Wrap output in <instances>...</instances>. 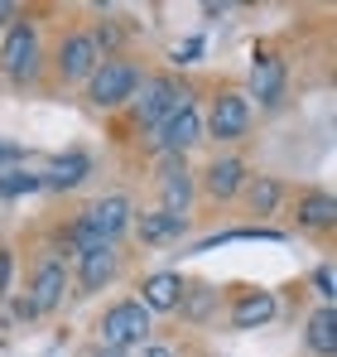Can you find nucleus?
Instances as JSON below:
<instances>
[{
	"instance_id": "obj_1",
	"label": "nucleus",
	"mask_w": 337,
	"mask_h": 357,
	"mask_svg": "<svg viewBox=\"0 0 337 357\" xmlns=\"http://www.w3.org/2000/svg\"><path fill=\"white\" fill-rule=\"evenodd\" d=\"M44 59H49V44H44L39 20H10L0 34V77L10 87H34L44 73Z\"/></svg>"
},
{
	"instance_id": "obj_2",
	"label": "nucleus",
	"mask_w": 337,
	"mask_h": 357,
	"mask_svg": "<svg viewBox=\"0 0 337 357\" xmlns=\"http://www.w3.org/2000/svg\"><path fill=\"white\" fill-rule=\"evenodd\" d=\"M193 97H198V92H193L188 77H178V73H145V77H140V92L130 97V116H135V126H140L145 135H155V130H159L178 107H188Z\"/></svg>"
},
{
	"instance_id": "obj_3",
	"label": "nucleus",
	"mask_w": 337,
	"mask_h": 357,
	"mask_svg": "<svg viewBox=\"0 0 337 357\" xmlns=\"http://www.w3.org/2000/svg\"><path fill=\"white\" fill-rule=\"evenodd\" d=\"M140 77H145L140 63L130 59V54H116V59H102L92 68V77L82 82V97H87L92 112H120L140 92Z\"/></svg>"
},
{
	"instance_id": "obj_4",
	"label": "nucleus",
	"mask_w": 337,
	"mask_h": 357,
	"mask_svg": "<svg viewBox=\"0 0 337 357\" xmlns=\"http://www.w3.org/2000/svg\"><path fill=\"white\" fill-rule=\"evenodd\" d=\"M246 135H251V102H246L241 87L222 82V87L212 92L207 112H203V140L236 145V140H246Z\"/></svg>"
},
{
	"instance_id": "obj_5",
	"label": "nucleus",
	"mask_w": 337,
	"mask_h": 357,
	"mask_svg": "<svg viewBox=\"0 0 337 357\" xmlns=\"http://www.w3.org/2000/svg\"><path fill=\"white\" fill-rule=\"evenodd\" d=\"M150 328H155V314L150 309H140L135 299H116L111 309H102V319H97V343L130 353V348H145L150 343Z\"/></svg>"
},
{
	"instance_id": "obj_6",
	"label": "nucleus",
	"mask_w": 337,
	"mask_h": 357,
	"mask_svg": "<svg viewBox=\"0 0 337 357\" xmlns=\"http://www.w3.org/2000/svg\"><path fill=\"white\" fill-rule=\"evenodd\" d=\"M49 63H54V77L63 87H82L92 77V68L102 63V54L92 49L87 29H63L54 39V49H49Z\"/></svg>"
},
{
	"instance_id": "obj_7",
	"label": "nucleus",
	"mask_w": 337,
	"mask_h": 357,
	"mask_svg": "<svg viewBox=\"0 0 337 357\" xmlns=\"http://www.w3.org/2000/svg\"><path fill=\"white\" fill-rule=\"evenodd\" d=\"M72 290V275H68V261H58L54 251H44L39 261H34V271H29V309H34V319H44V314H58L63 309V299Z\"/></svg>"
},
{
	"instance_id": "obj_8",
	"label": "nucleus",
	"mask_w": 337,
	"mask_h": 357,
	"mask_svg": "<svg viewBox=\"0 0 337 357\" xmlns=\"http://www.w3.org/2000/svg\"><path fill=\"white\" fill-rule=\"evenodd\" d=\"M145 140H150V150H155L159 160H188V150L203 140V112H198V97H193L188 107H178V112H173L155 135H145Z\"/></svg>"
},
{
	"instance_id": "obj_9",
	"label": "nucleus",
	"mask_w": 337,
	"mask_h": 357,
	"mask_svg": "<svg viewBox=\"0 0 337 357\" xmlns=\"http://www.w3.org/2000/svg\"><path fill=\"white\" fill-rule=\"evenodd\" d=\"M284 87H289V63L280 49H256L251 59V77H246V102H260L265 112H275L284 102Z\"/></svg>"
},
{
	"instance_id": "obj_10",
	"label": "nucleus",
	"mask_w": 337,
	"mask_h": 357,
	"mask_svg": "<svg viewBox=\"0 0 337 357\" xmlns=\"http://www.w3.org/2000/svg\"><path fill=\"white\" fill-rule=\"evenodd\" d=\"M155 188H159V208H164L168 218H178V222L193 218V203H198V174H193L188 160H159Z\"/></svg>"
},
{
	"instance_id": "obj_11",
	"label": "nucleus",
	"mask_w": 337,
	"mask_h": 357,
	"mask_svg": "<svg viewBox=\"0 0 337 357\" xmlns=\"http://www.w3.org/2000/svg\"><path fill=\"white\" fill-rule=\"evenodd\" d=\"M246 178H251L246 160L222 150V155H212V160L198 169V188H203V198H207L212 208H226V203H236V198H241Z\"/></svg>"
},
{
	"instance_id": "obj_12",
	"label": "nucleus",
	"mask_w": 337,
	"mask_h": 357,
	"mask_svg": "<svg viewBox=\"0 0 337 357\" xmlns=\"http://www.w3.org/2000/svg\"><path fill=\"white\" fill-rule=\"evenodd\" d=\"M294 227H299L304 237H333L337 198L328 188H318V183H304V188L294 193Z\"/></svg>"
},
{
	"instance_id": "obj_13",
	"label": "nucleus",
	"mask_w": 337,
	"mask_h": 357,
	"mask_svg": "<svg viewBox=\"0 0 337 357\" xmlns=\"http://www.w3.org/2000/svg\"><path fill=\"white\" fill-rule=\"evenodd\" d=\"M120 246H97V251H87V256H77L72 261V285H77V295H102V290H111L116 280H120Z\"/></svg>"
},
{
	"instance_id": "obj_14",
	"label": "nucleus",
	"mask_w": 337,
	"mask_h": 357,
	"mask_svg": "<svg viewBox=\"0 0 337 357\" xmlns=\"http://www.w3.org/2000/svg\"><path fill=\"white\" fill-rule=\"evenodd\" d=\"M77 218H82V222H87V227H92L102 241H116V246H120V237L130 232L135 203H130L125 193H102V198H92V203H87Z\"/></svg>"
},
{
	"instance_id": "obj_15",
	"label": "nucleus",
	"mask_w": 337,
	"mask_h": 357,
	"mask_svg": "<svg viewBox=\"0 0 337 357\" xmlns=\"http://www.w3.org/2000/svg\"><path fill=\"white\" fill-rule=\"evenodd\" d=\"M275 314H280L275 290H236L231 309H226V324H231V328H241V333H251V328H265Z\"/></svg>"
},
{
	"instance_id": "obj_16",
	"label": "nucleus",
	"mask_w": 337,
	"mask_h": 357,
	"mask_svg": "<svg viewBox=\"0 0 337 357\" xmlns=\"http://www.w3.org/2000/svg\"><path fill=\"white\" fill-rule=\"evenodd\" d=\"M183 285H188V280H183L178 271H155V275H145V280H140L135 304H140V309H150V314H178Z\"/></svg>"
},
{
	"instance_id": "obj_17",
	"label": "nucleus",
	"mask_w": 337,
	"mask_h": 357,
	"mask_svg": "<svg viewBox=\"0 0 337 357\" xmlns=\"http://www.w3.org/2000/svg\"><path fill=\"white\" fill-rule=\"evenodd\" d=\"M284 198H289V188H284V178H275V174H251L246 188H241L246 213H251V218H265V222L284 208Z\"/></svg>"
},
{
	"instance_id": "obj_18",
	"label": "nucleus",
	"mask_w": 337,
	"mask_h": 357,
	"mask_svg": "<svg viewBox=\"0 0 337 357\" xmlns=\"http://www.w3.org/2000/svg\"><path fill=\"white\" fill-rule=\"evenodd\" d=\"M44 188H54V193H68V188H77V183H87L92 178V155H82V150H68V155H54L44 169Z\"/></svg>"
},
{
	"instance_id": "obj_19",
	"label": "nucleus",
	"mask_w": 337,
	"mask_h": 357,
	"mask_svg": "<svg viewBox=\"0 0 337 357\" xmlns=\"http://www.w3.org/2000/svg\"><path fill=\"white\" fill-rule=\"evenodd\" d=\"M130 232H135V241H145V246H164V241L183 237V232H188V222L168 218L164 208H135V218H130Z\"/></svg>"
},
{
	"instance_id": "obj_20",
	"label": "nucleus",
	"mask_w": 337,
	"mask_h": 357,
	"mask_svg": "<svg viewBox=\"0 0 337 357\" xmlns=\"http://www.w3.org/2000/svg\"><path fill=\"white\" fill-rule=\"evenodd\" d=\"M304 348L313 357H337V309L318 304L313 314H304Z\"/></svg>"
},
{
	"instance_id": "obj_21",
	"label": "nucleus",
	"mask_w": 337,
	"mask_h": 357,
	"mask_svg": "<svg viewBox=\"0 0 337 357\" xmlns=\"http://www.w3.org/2000/svg\"><path fill=\"white\" fill-rule=\"evenodd\" d=\"M217 309H222V290H217V285H183L178 314H183L188 324H207Z\"/></svg>"
},
{
	"instance_id": "obj_22",
	"label": "nucleus",
	"mask_w": 337,
	"mask_h": 357,
	"mask_svg": "<svg viewBox=\"0 0 337 357\" xmlns=\"http://www.w3.org/2000/svg\"><path fill=\"white\" fill-rule=\"evenodd\" d=\"M222 241H284V232H275V227H236V232H212L207 241H198V251H212V246H222Z\"/></svg>"
},
{
	"instance_id": "obj_23",
	"label": "nucleus",
	"mask_w": 337,
	"mask_h": 357,
	"mask_svg": "<svg viewBox=\"0 0 337 357\" xmlns=\"http://www.w3.org/2000/svg\"><path fill=\"white\" fill-rule=\"evenodd\" d=\"M44 178L29 174V169H15V174H0V198H19V193H39Z\"/></svg>"
},
{
	"instance_id": "obj_24",
	"label": "nucleus",
	"mask_w": 337,
	"mask_h": 357,
	"mask_svg": "<svg viewBox=\"0 0 337 357\" xmlns=\"http://www.w3.org/2000/svg\"><path fill=\"white\" fill-rule=\"evenodd\" d=\"M308 285H313V295H318V304H333L337 299V275H333V261H323V266H313V275H308Z\"/></svg>"
},
{
	"instance_id": "obj_25",
	"label": "nucleus",
	"mask_w": 337,
	"mask_h": 357,
	"mask_svg": "<svg viewBox=\"0 0 337 357\" xmlns=\"http://www.w3.org/2000/svg\"><path fill=\"white\" fill-rule=\"evenodd\" d=\"M198 54H203V39H183V44L168 49V63L173 68H188V63H198Z\"/></svg>"
},
{
	"instance_id": "obj_26",
	"label": "nucleus",
	"mask_w": 337,
	"mask_h": 357,
	"mask_svg": "<svg viewBox=\"0 0 337 357\" xmlns=\"http://www.w3.org/2000/svg\"><path fill=\"white\" fill-rule=\"evenodd\" d=\"M10 285H15V251L0 246V299L10 295Z\"/></svg>"
},
{
	"instance_id": "obj_27",
	"label": "nucleus",
	"mask_w": 337,
	"mask_h": 357,
	"mask_svg": "<svg viewBox=\"0 0 337 357\" xmlns=\"http://www.w3.org/2000/svg\"><path fill=\"white\" fill-rule=\"evenodd\" d=\"M15 160H24V150L10 145V140H0V165H15Z\"/></svg>"
},
{
	"instance_id": "obj_28",
	"label": "nucleus",
	"mask_w": 337,
	"mask_h": 357,
	"mask_svg": "<svg viewBox=\"0 0 337 357\" xmlns=\"http://www.w3.org/2000/svg\"><path fill=\"white\" fill-rule=\"evenodd\" d=\"M82 357H125V353H120V348H107V343H92Z\"/></svg>"
},
{
	"instance_id": "obj_29",
	"label": "nucleus",
	"mask_w": 337,
	"mask_h": 357,
	"mask_svg": "<svg viewBox=\"0 0 337 357\" xmlns=\"http://www.w3.org/2000/svg\"><path fill=\"white\" fill-rule=\"evenodd\" d=\"M140 357H173V348H164V343H145V353Z\"/></svg>"
},
{
	"instance_id": "obj_30",
	"label": "nucleus",
	"mask_w": 337,
	"mask_h": 357,
	"mask_svg": "<svg viewBox=\"0 0 337 357\" xmlns=\"http://www.w3.org/2000/svg\"><path fill=\"white\" fill-rule=\"evenodd\" d=\"M10 15H19V5L15 0H0V24H10Z\"/></svg>"
}]
</instances>
